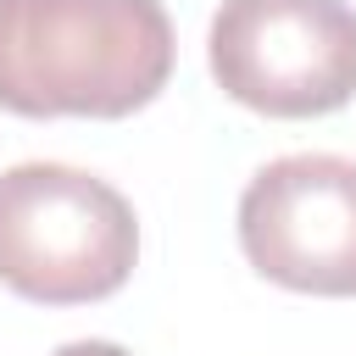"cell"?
Segmentation results:
<instances>
[{
    "instance_id": "1",
    "label": "cell",
    "mask_w": 356,
    "mask_h": 356,
    "mask_svg": "<svg viewBox=\"0 0 356 356\" xmlns=\"http://www.w3.org/2000/svg\"><path fill=\"white\" fill-rule=\"evenodd\" d=\"M167 78L161 0H0V111L134 117Z\"/></svg>"
},
{
    "instance_id": "2",
    "label": "cell",
    "mask_w": 356,
    "mask_h": 356,
    "mask_svg": "<svg viewBox=\"0 0 356 356\" xmlns=\"http://www.w3.org/2000/svg\"><path fill=\"white\" fill-rule=\"evenodd\" d=\"M139 261L134 206L95 172L22 161L0 172V284L39 306L106 300Z\"/></svg>"
},
{
    "instance_id": "3",
    "label": "cell",
    "mask_w": 356,
    "mask_h": 356,
    "mask_svg": "<svg viewBox=\"0 0 356 356\" xmlns=\"http://www.w3.org/2000/svg\"><path fill=\"white\" fill-rule=\"evenodd\" d=\"M211 78L261 117H328L356 100V11L345 0H222Z\"/></svg>"
},
{
    "instance_id": "4",
    "label": "cell",
    "mask_w": 356,
    "mask_h": 356,
    "mask_svg": "<svg viewBox=\"0 0 356 356\" xmlns=\"http://www.w3.org/2000/svg\"><path fill=\"white\" fill-rule=\"evenodd\" d=\"M245 261L295 295H356V161L278 156L239 195Z\"/></svg>"
},
{
    "instance_id": "5",
    "label": "cell",
    "mask_w": 356,
    "mask_h": 356,
    "mask_svg": "<svg viewBox=\"0 0 356 356\" xmlns=\"http://www.w3.org/2000/svg\"><path fill=\"white\" fill-rule=\"evenodd\" d=\"M56 356H128V350L111 345V339H72V345H61Z\"/></svg>"
}]
</instances>
